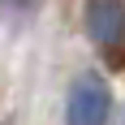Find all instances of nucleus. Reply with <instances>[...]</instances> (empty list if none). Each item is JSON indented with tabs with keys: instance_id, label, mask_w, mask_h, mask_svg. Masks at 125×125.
<instances>
[{
	"instance_id": "nucleus-1",
	"label": "nucleus",
	"mask_w": 125,
	"mask_h": 125,
	"mask_svg": "<svg viewBox=\"0 0 125 125\" xmlns=\"http://www.w3.org/2000/svg\"><path fill=\"white\" fill-rule=\"evenodd\" d=\"M86 39L108 69H125V0H82Z\"/></svg>"
},
{
	"instance_id": "nucleus-2",
	"label": "nucleus",
	"mask_w": 125,
	"mask_h": 125,
	"mask_svg": "<svg viewBox=\"0 0 125 125\" xmlns=\"http://www.w3.org/2000/svg\"><path fill=\"white\" fill-rule=\"evenodd\" d=\"M112 86L95 69L78 73L65 91V125H112Z\"/></svg>"
}]
</instances>
